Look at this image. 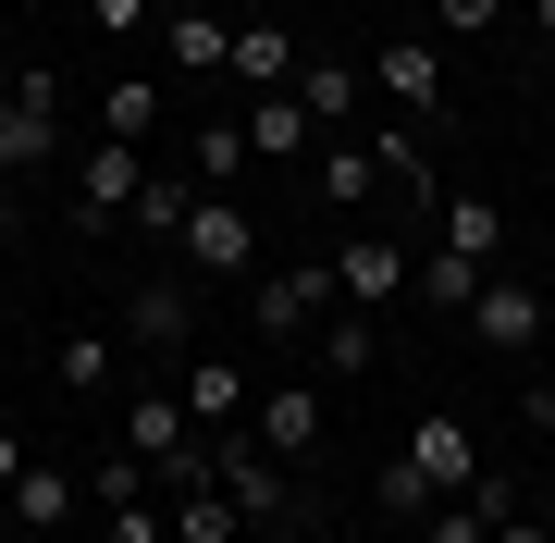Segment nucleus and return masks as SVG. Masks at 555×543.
Returning <instances> with one entry per match:
<instances>
[{
  "label": "nucleus",
  "instance_id": "obj_16",
  "mask_svg": "<svg viewBox=\"0 0 555 543\" xmlns=\"http://www.w3.org/2000/svg\"><path fill=\"white\" fill-rule=\"evenodd\" d=\"M309 148H321V124L297 112V87H272V100L247 112V161H309Z\"/></svg>",
  "mask_w": 555,
  "mask_h": 543
},
{
  "label": "nucleus",
  "instance_id": "obj_9",
  "mask_svg": "<svg viewBox=\"0 0 555 543\" xmlns=\"http://www.w3.org/2000/svg\"><path fill=\"white\" fill-rule=\"evenodd\" d=\"M50 148H62V75L25 62V75H13V148H0V173H50Z\"/></svg>",
  "mask_w": 555,
  "mask_h": 543
},
{
  "label": "nucleus",
  "instance_id": "obj_2",
  "mask_svg": "<svg viewBox=\"0 0 555 543\" xmlns=\"http://www.w3.org/2000/svg\"><path fill=\"white\" fill-rule=\"evenodd\" d=\"M210 482L235 494L259 531H272V519H297V469H284V457H272V444H259L247 421H235V432H210Z\"/></svg>",
  "mask_w": 555,
  "mask_h": 543
},
{
  "label": "nucleus",
  "instance_id": "obj_25",
  "mask_svg": "<svg viewBox=\"0 0 555 543\" xmlns=\"http://www.w3.org/2000/svg\"><path fill=\"white\" fill-rule=\"evenodd\" d=\"M160 50H173L185 75H222V62H235V25H222V13H173V38H160Z\"/></svg>",
  "mask_w": 555,
  "mask_h": 543
},
{
  "label": "nucleus",
  "instance_id": "obj_30",
  "mask_svg": "<svg viewBox=\"0 0 555 543\" xmlns=\"http://www.w3.org/2000/svg\"><path fill=\"white\" fill-rule=\"evenodd\" d=\"M506 0H433V38H494Z\"/></svg>",
  "mask_w": 555,
  "mask_h": 543
},
{
  "label": "nucleus",
  "instance_id": "obj_8",
  "mask_svg": "<svg viewBox=\"0 0 555 543\" xmlns=\"http://www.w3.org/2000/svg\"><path fill=\"white\" fill-rule=\"evenodd\" d=\"M124 334H137L149 359H198V297H185L173 272H149L137 297H124Z\"/></svg>",
  "mask_w": 555,
  "mask_h": 543
},
{
  "label": "nucleus",
  "instance_id": "obj_21",
  "mask_svg": "<svg viewBox=\"0 0 555 543\" xmlns=\"http://www.w3.org/2000/svg\"><path fill=\"white\" fill-rule=\"evenodd\" d=\"M371 506H383V519H396V531H420V519H433V506H444V494H433V482H420V457H408V444H396V457H383V469H371Z\"/></svg>",
  "mask_w": 555,
  "mask_h": 543
},
{
  "label": "nucleus",
  "instance_id": "obj_38",
  "mask_svg": "<svg viewBox=\"0 0 555 543\" xmlns=\"http://www.w3.org/2000/svg\"><path fill=\"white\" fill-rule=\"evenodd\" d=\"M259 13H272V0H259Z\"/></svg>",
  "mask_w": 555,
  "mask_h": 543
},
{
  "label": "nucleus",
  "instance_id": "obj_29",
  "mask_svg": "<svg viewBox=\"0 0 555 543\" xmlns=\"http://www.w3.org/2000/svg\"><path fill=\"white\" fill-rule=\"evenodd\" d=\"M112 383V334H62V396H100Z\"/></svg>",
  "mask_w": 555,
  "mask_h": 543
},
{
  "label": "nucleus",
  "instance_id": "obj_23",
  "mask_svg": "<svg viewBox=\"0 0 555 543\" xmlns=\"http://www.w3.org/2000/svg\"><path fill=\"white\" fill-rule=\"evenodd\" d=\"M247 531V506L222 494V482H198V494H173V543H235Z\"/></svg>",
  "mask_w": 555,
  "mask_h": 543
},
{
  "label": "nucleus",
  "instance_id": "obj_35",
  "mask_svg": "<svg viewBox=\"0 0 555 543\" xmlns=\"http://www.w3.org/2000/svg\"><path fill=\"white\" fill-rule=\"evenodd\" d=\"M494 543H543V519H531V506H518V519H494Z\"/></svg>",
  "mask_w": 555,
  "mask_h": 543
},
{
  "label": "nucleus",
  "instance_id": "obj_6",
  "mask_svg": "<svg viewBox=\"0 0 555 543\" xmlns=\"http://www.w3.org/2000/svg\"><path fill=\"white\" fill-rule=\"evenodd\" d=\"M371 87L420 124V137H433V124H444V38H396V50H371Z\"/></svg>",
  "mask_w": 555,
  "mask_h": 543
},
{
  "label": "nucleus",
  "instance_id": "obj_37",
  "mask_svg": "<svg viewBox=\"0 0 555 543\" xmlns=\"http://www.w3.org/2000/svg\"><path fill=\"white\" fill-rule=\"evenodd\" d=\"M531 25H543V38H555V0H531Z\"/></svg>",
  "mask_w": 555,
  "mask_h": 543
},
{
  "label": "nucleus",
  "instance_id": "obj_4",
  "mask_svg": "<svg viewBox=\"0 0 555 543\" xmlns=\"http://www.w3.org/2000/svg\"><path fill=\"white\" fill-rule=\"evenodd\" d=\"M469 346L531 359V346H543V284H531V272H481V297H469Z\"/></svg>",
  "mask_w": 555,
  "mask_h": 543
},
{
  "label": "nucleus",
  "instance_id": "obj_20",
  "mask_svg": "<svg viewBox=\"0 0 555 543\" xmlns=\"http://www.w3.org/2000/svg\"><path fill=\"white\" fill-rule=\"evenodd\" d=\"M309 346H321V371H383V309H334Z\"/></svg>",
  "mask_w": 555,
  "mask_h": 543
},
{
  "label": "nucleus",
  "instance_id": "obj_31",
  "mask_svg": "<svg viewBox=\"0 0 555 543\" xmlns=\"http://www.w3.org/2000/svg\"><path fill=\"white\" fill-rule=\"evenodd\" d=\"M100 531H112V543H160V519H149V494H137V506H100Z\"/></svg>",
  "mask_w": 555,
  "mask_h": 543
},
{
  "label": "nucleus",
  "instance_id": "obj_1",
  "mask_svg": "<svg viewBox=\"0 0 555 543\" xmlns=\"http://www.w3.org/2000/svg\"><path fill=\"white\" fill-rule=\"evenodd\" d=\"M124 444L160 469V494H198V482H210V432H198V408H185L173 383H149V396L124 408Z\"/></svg>",
  "mask_w": 555,
  "mask_h": 543
},
{
  "label": "nucleus",
  "instance_id": "obj_11",
  "mask_svg": "<svg viewBox=\"0 0 555 543\" xmlns=\"http://www.w3.org/2000/svg\"><path fill=\"white\" fill-rule=\"evenodd\" d=\"M247 432L272 444L284 469H297V457H321V383H259V408H247Z\"/></svg>",
  "mask_w": 555,
  "mask_h": 543
},
{
  "label": "nucleus",
  "instance_id": "obj_12",
  "mask_svg": "<svg viewBox=\"0 0 555 543\" xmlns=\"http://www.w3.org/2000/svg\"><path fill=\"white\" fill-rule=\"evenodd\" d=\"M408 457H420V482H433V494H469V482H481V444H469L456 408H420V421H408Z\"/></svg>",
  "mask_w": 555,
  "mask_h": 543
},
{
  "label": "nucleus",
  "instance_id": "obj_18",
  "mask_svg": "<svg viewBox=\"0 0 555 543\" xmlns=\"http://www.w3.org/2000/svg\"><path fill=\"white\" fill-rule=\"evenodd\" d=\"M0 506H13V531H38V543H62V531H75V469H25V482L0 494Z\"/></svg>",
  "mask_w": 555,
  "mask_h": 543
},
{
  "label": "nucleus",
  "instance_id": "obj_24",
  "mask_svg": "<svg viewBox=\"0 0 555 543\" xmlns=\"http://www.w3.org/2000/svg\"><path fill=\"white\" fill-rule=\"evenodd\" d=\"M185 173H198L210 198H222V185L247 173V124H198V137H185Z\"/></svg>",
  "mask_w": 555,
  "mask_h": 543
},
{
  "label": "nucleus",
  "instance_id": "obj_27",
  "mask_svg": "<svg viewBox=\"0 0 555 543\" xmlns=\"http://www.w3.org/2000/svg\"><path fill=\"white\" fill-rule=\"evenodd\" d=\"M309 185H321V210H358L383 173H371V148H321V173H309Z\"/></svg>",
  "mask_w": 555,
  "mask_h": 543
},
{
  "label": "nucleus",
  "instance_id": "obj_34",
  "mask_svg": "<svg viewBox=\"0 0 555 543\" xmlns=\"http://www.w3.org/2000/svg\"><path fill=\"white\" fill-rule=\"evenodd\" d=\"M25 469H38V457H25V432H13V421H0V494H13V482H25Z\"/></svg>",
  "mask_w": 555,
  "mask_h": 543
},
{
  "label": "nucleus",
  "instance_id": "obj_17",
  "mask_svg": "<svg viewBox=\"0 0 555 543\" xmlns=\"http://www.w3.org/2000/svg\"><path fill=\"white\" fill-rule=\"evenodd\" d=\"M371 173L396 185V198H433V137H420V124L396 112V124H383V137H371ZM433 210H444V198H433Z\"/></svg>",
  "mask_w": 555,
  "mask_h": 543
},
{
  "label": "nucleus",
  "instance_id": "obj_5",
  "mask_svg": "<svg viewBox=\"0 0 555 543\" xmlns=\"http://www.w3.org/2000/svg\"><path fill=\"white\" fill-rule=\"evenodd\" d=\"M149 173H160L149 148H124V137H87V148H75V198H87V235L137 210V185H149Z\"/></svg>",
  "mask_w": 555,
  "mask_h": 543
},
{
  "label": "nucleus",
  "instance_id": "obj_22",
  "mask_svg": "<svg viewBox=\"0 0 555 543\" xmlns=\"http://www.w3.org/2000/svg\"><path fill=\"white\" fill-rule=\"evenodd\" d=\"M100 137H124V148L160 137V87H149V75H112V87H100Z\"/></svg>",
  "mask_w": 555,
  "mask_h": 543
},
{
  "label": "nucleus",
  "instance_id": "obj_32",
  "mask_svg": "<svg viewBox=\"0 0 555 543\" xmlns=\"http://www.w3.org/2000/svg\"><path fill=\"white\" fill-rule=\"evenodd\" d=\"M87 13H100V38H137V25H149V0H87Z\"/></svg>",
  "mask_w": 555,
  "mask_h": 543
},
{
  "label": "nucleus",
  "instance_id": "obj_13",
  "mask_svg": "<svg viewBox=\"0 0 555 543\" xmlns=\"http://www.w3.org/2000/svg\"><path fill=\"white\" fill-rule=\"evenodd\" d=\"M433 247H444V260H469V272H494V260H506V198L456 185V198L433 210Z\"/></svg>",
  "mask_w": 555,
  "mask_h": 543
},
{
  "label": "nucleus",
  "instance_id": "obj_26",
  "mask_svg": "<svg viewBox=\"0 0 555 543\" xmlns=\"http://www.w3.org/2000/svg\"><path fill=\"white\" fill-rule=\"evenodd\" d=\"M297 112L321 124V137H334V124L358 112V75H346V62H297Z\"/></svg>",
  "mask_w": 555,
  "mask_h": 543
},
{
  "label": "nucleus",
  "instance_id": "obj_19",
  "mask_svg": "<svg viewBox=\"0 0 555 543\" xmlns=\"http://www.w3.org/2000/svg\"><path fill=\"white\" fill-rule=\"evenodd\" d=\"M198 198H210L198 173H149V185H137V210H124V222H137L149 247H173V235H185V210H198Z\"/></svg>",
  "mask_w": 555,
  "mask_h": 543
},
{
  "label": "nucleus",
  "instance_id": "obj_33",
  "mask_svg": "<svg viewBox=\"0 0 555 543\" xmlns=\"http://www.w3.org/2000/svg\"><path fill=\"white\" fill-rule=\"evenodd\" d=\"M518 421H531V432L555 444V383H518Z\"/></svg>",
  "mask_w": 555,
  "mask_h": 543
},
{
  "label": "nucleus",
  "instance_id": "obj_28",
  "mask_svg": "<svg viewBox=\"0 0 555 543\" xmlns=\"http://www.w3.org/2000/svg\"><path fill=\"white\" fill-rule=\"evenodd\" d=\"M87 494H100V506H137V494H149V457H137V444H112V457H87Z\"/></svg>",
  "mask_w": 555,
  "mask_h": 543
},
{
  "label": "nucleus",
  "instance_id": "obj_7",
  "mask_svg": "<svg viewBox=\"0 0 555 543\" xmlns=\"http://www.w3.org/2000/svg\"><path fill=\"white\" fill-rule=\"evenodd\" d=\"M334 284H346V309H396L408 284H420V247H396V235H346V247H334Z\"/></svg>",
  "mask_w": 555,
  "mask_h": 543
},
{
  "label": "nucleus",
  "instance_id": "obj_10",
  "mask_svg": "<svg viewBox=\"0 0 555 543\" xmlns=\"http://www.w3.org/2000/svg\"><path fill=\"white\" fill-rule=\"evenodd\" d=\"M173 260H185V272H247V260H259V222H247L235 198H198L185 235H173Z\"/></svg>",
  "mask_w": 555,
  "mask_h": 543
},
{
  "label": "nucleus",
  "instance_id": "obj_3",
  "mask_svg": "<svg viewBox=\"0 0 555 543\" xmlns=\"http://www.w3.org/2000/svg\"><path fill=\"white\" fill-rule=\"evenodd\" d=\"M247 297H259V334L272 346H309L321 322H334L346 284H334V260H309V272H247Z\"/></svg>",
  "mask_w": 555,
  "mask_h": 543
},
{
  "label": "nucleus",
  "instance_id": "obj_36",
  "mask_svg": "<svg viewBox=\"0 0 555 543\" xmlns=\"http://www.w3.org/2000/svg\"><path fill=\"white\" fill-rule=\"evenodd\" d=\"M0 148H13V75H0Z\"/></svg>",
  "mask_w": 555,
  "mask_h": 543
},
{
  "label": "nucleus",
  "instance_id": "obj_14",
  "mask_svg": "<svg viewBox=\"0 0 555 543\" xmlns=\"http://www.w3.org/2000/svg\"><path fill=\"white\" fill-rule=\"evenodd\" d=\"M297 62H309V50L284 38V13H247V25H235V62H222V75H247L259 100H272V87H297Z\"/></svg>",
  "mask_w": 555,
  "mask_h": 543
},
{
  "label": "nucleus",
  "instance_id": "obj_15",
  "mask_svg": "<svg viewBox=\"0 0 555 543\" xmlns=\"http://www.w3.org/2000/svg\"><path fill=\"white\" fill-rule=\"evenodd\" d=\"M173 396H185V408H198V432H235V421H247V408H259L235 359H185V371H173Z\"/></svg>",
  "mask_w": 555,
  "mask_h": 543
}]
</instances>
